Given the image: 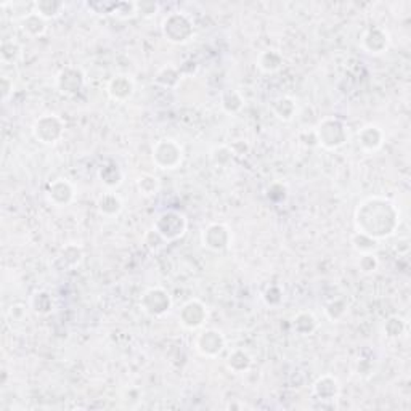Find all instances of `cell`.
Here are the masks:
<instances>
[{
	"label": "cell",
	"instance_id": "obj_1",
	"mask_svg": "<svg viewBox=\"0 0 411 411\" xmlns=\"http://www.w3.org/2000/svg\"><path fill=\"white\" fill-rule=\"evenodd\" d=\"M400 222L401 214L399 206L387 196L371 195L363 198L353 211L355 231L371 236L376 241L395 236Z\"/></svg>",
	"mask_w": 411,
	"mask_h": 411
},
{
	"label": "cell",
	"instance_id": "obj_2",
	"mask_svg": "<svg viewBox=\"0 0 411 411\" xmlns=\"http://www.w3.org/2000/svg\"><path fill=\"white\" fill-rule=\"evenodd\" d=\"M316 145L326 151H338L351 140V132L342 119L336 116H326L315 126Z\"/></svg>",
	"mask_w": 411,
	"mask_h": 411
},
{
	"label": "cell",
	"instance_id": "obj_3",
	"mask_svg": "<svg viewBox=\"0 0 411 411\" xmlns=\"http://www.w3.org/2000/svg\"><path fill=\"white\" fill-rule=\"evenodd\" d=\"M151 159L161 171H177L185 159V150L180 141L171 139V137H164L153 145Z\"/></svg>",
	"mask_w": 411,
	"mask_h": 411
},
{
	"label": "cell",
	"instance_id": "obj_4",
	"mask_svg": "<svg viewBox=\"0 0 411 411\" xmlns=\"http://www.w3.org/2000/svg\"><path fill=\"white\" fill-rule=\"evenodd\" d=\"M161 32L169 44L185 45L195 37V25L187 13L172 12L161 23Z\"/></svg>",
	"mask_w": 411,
	"mask_h": 411
},
{
	"label": "cell",
	"instance_id": "obj_5",
	"mask_svg": "<svg viewBox=\"0 0 411 411\" xmlns=\"http://www.w3.org/2000/svg\"><path fill=\"white\" fill-rule=\"evenodd\" d=\"M153 230L166 243H174L183 238L188 230V219L182 211L166 209L156 217L153 222Z\"/></svg>",
	"mask_w": 411,
	"mask_h": 411
},
{
	"label": "cell",
	"instance_id": "obj_6",
	"mask_svg": "<svg viewBox=\"0 0 411 411\" xmlns=\"http://www.w3.org/2000/svg\"><path fill=\"white\" fill-rule=\"evenodd\" d=\"M66 132L64 121L55 113H45L32 122L31 134L36 141L45 146H55L63 140Z\"/></svg>",
	"mask_w": 411,
	"mask_h": 411
},
{
	"label": "cell",
	"instance_id": "obj_7",
	"mask_svg": "<svg viewBox=\"0 0 411 411\" xmlns=\"http://www.w3.org/2000/svg\"><path fill=\"white\" fill-rule=\"evenodd\" d=\"M140 310L150 318H164L174 307V299L166 287L151 286L143 291L139 301Z\"/></svg>",
	"mask_w": 411,
	"mask_h": 411
},
{
	"label": "cell",
	"instance_id": "obj_8",
	"mask_svg": "<svg viewBox=\"0 0 411 411\" xmlns=\"http://www.w3.org/2000/svg\"><path fill=\"white\" fill-rule=\"evenodd\" d=\"M195 351L204 358H219L226 349L225 334L217 328H201L193 341Z\"/></svg>",
	"mask_w": 411,
	"mask_h": 411
},
{
	"label": "cell",
	"instance_id": "obj_9",
	"mask_svg": "<svg viewBox=\"0 0 411 411\" xmlns=\"http://www.w3.org/2000/svg\"><path fill=\"white\" fill-rule=\"evenodd\" d=\"M209 316V307L202 301L193 297V299H188L178 310V323L187 331H200L201 328L206 326Z\"/></svg>",
	"mask_w": 411,
	"mask_h": 411
},
{
	"label": "cell",
	"instance_id": "obj_10",
	"mask_svg": "<svg viewBox=\"0 0 411 411\" xmlns=\"http://www.w3.org/2000/svg\"><path fill=\"white\" fill-rule=\"evenodd\" d=\"M201 244L202 248L212 253H224L233 243V233L226 224L222 222H212L206 225L201 231Z\"/></svg>",
	"mask_w": 411,
	"mask_h": 411
},
{
	"label": "cell",
	"instance_id": "obj_11",
	"mask_svg": "<svg viewBox=\"0 0 411 411\" xmlns=\"http://www.w3.org/2000/svg\"><path fill=\"white\" fill-rule=\"evenodd\" d=\"M87 86V75L78 66H64L55 75V89L63 97H75Z\"/></svg>",
	"mask_w": 411,
	"mask_h": 411
},
{
	"label": "cell",
	"instance_id": "obj_12",
	"mask_svg": "<svg viewBox=\"0 0 411 411\" xmlns=\"http://www.w3.org/2000/svg\"><path fill=\"white\" fill-rule=\"evenodd\" d=\"M45 200L56 209H64V207H69L74 202L75 188L68 178L58 177L47 183Z\"/></svg>",
	"mask_w": 411,
	"mask_h": 411
},
{
	"label": "cell",
	"instance_id": "obj_13",
	"mask_svg": "<svg viewBox=\"0 0 411 411\" xmlns=\"http://www.w3.org/2000/svg\"><path fill=\"white\" fill-rule=\"evenodd\" d=\"M362 50L368 55L381 56L384 55L390 47V34L382 26H370L363 31L360 37Z\"/></svg>",
	"mask_w": 411,
	"mask_h": 411
},
{
	"label": "cell",
	"instance_id": "obj_14",
	"mask_svg": "<svg viewBox=\"0 0 411 411\" xmlns=\"http://www.w3.org/2000/svg\"><path fill=\"white\" fill-rule=\"evenodd\" d=\"M137 86L135 80L130 74L117 73L108 80L106 84V95L111 102L116 103H127L135 95Z\"/></svg>",
	"mask_w": 411,
	"mask_h": 411
},
{
	"label": "cell",
	"instance_id": "obj_15",
	"mask_svg": "<svg viewBox=\"0 0 411 411\" xmlns=\"http://www.w3.org/2000/svg\"><path fill=\"white\" fill-rule=\"evenodd\" d=\"M341 381L334 375H329V373L318 376L312 384V395L321 403H333L341 397Z\"/></svg>",
	"mask_w": 411,
	"mask_h": 411
},
{
	"label": "cell",
	"instance_id": "obj_16",
	"mask_svg": "<svg viewBox=\"0 0 411 411\" xmlns=\"http://www.w3.org/2000/svg\"><path fill=\"white\" fill-rule=\"evenodd\" d=\"M357 143L366 154H375L382 150L386 143V132L377 124H365L357 132Z\"/></svg>",
	"mask_w": 411,
	"mask_h": 411
},
{
	"label": "cell",
	"instance_id": "obj_17",
	"mask_svg": "<svg viewBox=\"0 0 411 411\" xmlns=\"http://www.w3.org/2000/svg\"><path fill=\"white\" fill-rule=\"evenodd\" d=\"M97 211L105 219H116L124 211V200L119 193L105 190L97 198Z\"/></svg>",
	"mask_w": 411,
	"mask_h": 411
},
{
	"label": "cell",
	"instance_id": "obj_18",
	"mask_svg": "<svg viewBox=\"0 0 411 411\" xmlns=\"http://www.w3.org/2000/svg\"><path fill=\"white\" fill-rule=\"evenodd\" d=\"M55 261L56 266H58L61 270H75V268L80 267V263L84 261L82 246L78 243H68L61 246Z\"/></svg>",
	"mask_w": 411,
	"mask_h": 411
},
{
	"label": "cell",
	"instance_id": "obj_19",
	"mask_svg": "<svg viewBox=\"0 0 411 411\" xmlns=\"http://www.w3.org/2000/svg\"><path fill=\"white\" fill-rule=\"evenodd\" d=\"M225 366L233 375H248L254 366V358L246 349L236 347L231 349L228 355H226Z\"/></svg>",
	"mask_w": 411,
	"mask_h": 411
},
{
	"label": "cell",
	"instance_id": "obj_20",
	"mask_svg": "<svg viewBox=\"0 0 411 411\" xmlns=\"http://www.w3.org/2000/svg\"><path fill=\"white\" fill-rule=\"evenodd\" d=\"M124 178H126V174L116 161H108V163H105L100 169H98V180H100L103 187H105V190L116 191L117 188L122 187Z\"/></svg>",
	"mask_w": 411,
	"mask_h": 411
},
{
	"label": "cell",
	"instance_id": "obj_21",
	"mask_svg": "<svg viewBox=\"0 0 411 411\" xmlns=\"http://www.w3.org/2000/svg\"><path fill=\"white\" fill-rule=\"evenodd\" d=\"M292 331L301 338H309L318 331L320 321L316 318V315L312 310H301L294 315V318L291 321Z\"/></svg>",
	"mask_w": 411,
	"mask_h": 411
},
{
	"label": "cell",
	"instance_id": "obj_22",
	"mask_svg": "<svg viewBox=\"0 0 411 411\" xmlns=\"http://www.w3.org/2000/svg\"><path fill=\"white\" fill-rule=\"evenodd\" d=\"M256 66L262 74H277L285 66V56L278 49H266L257 55Z\"/></svg>",
	"mask_w": 411,
	"mask_h": 411
},
{
	"label": "cell",
	"instance_id": "obj_23",
	"mask_svg": "<svg viewBox=\"0 0 411 411\" xmlns=\"http://www.w3.org/2000/svg\"><path fill=\"white\" fill-rule=\"evenodd\" d=\"M272 113L277 119L281 122L294 121L299 115V105H297L296 98L290 95H280L272 102Z\"/></svg>",
	"mask_w": 411,
	"mask_h": 411
},
{
	"label": "cell",
	"instance_id": "obj_24",
	"mask_svg": "<svg viewBox=\"0 0 411 411\" xmlns=\"http://www.w3.org/2000/svg\"><path fill=\"white\" fill-rule=\"evenodd\" d=\"M18 26H20L23 34L30 37V39H39V37H44L47 31H49V21H45L44 18L39 16L34 12L26 15L25 18H21V20L18 21Z\"/></svg>",
	"mask_w": 411,
	"mask_h": 411
},
{
	"label": "cell",
	"instance_id": "obj_25",
	"mask_svg": "<svg viewBox=\"0 0 411 411\" xmlns=\"http://www.w3.org/2000/svg\"><path fill=\"white\" fill-rule=\"evenodd\" d=\"M183 75L178 69V66L174 64H164L163 68H159L156 71L153 82L156 86L163 87V89H169V91H176V89L180 86Z\"/></svg>",
	"mask_w": 411,
	"mask_h": 411
},
{
	"label": "cell",
	"instance_id": "obj_26",
	"mask_svg": "<svg viewBox=\"0 0 411 411\" xmlns=\"http://www.w3.org/2000/svg\"><path fill=\"white\" fill-rule=\"evenodd\" d=\"M244 95L238 89H224L220 93V108L225 115H238L244 108Z\"/></svg>",
	"mask_w": 411,
	"mask_h": 411
},
{
	"label": "cell",
	"instance_id": "obj_27",
	"mask_svg": "<svg viewBox=\"0 0 411 411\" xmlns=\"http://www.w3.org/2000/svg\"><path fill=\"white\" fill-rule=\"evenodd\" d=\"M30 309L39 316H49L55 310L54 296L49 291L39 290L30 297Z\"/></svg>",
	"mask_w": 411,
	"mask_h": 411
},
{
	"label": "cell",
	"instance_id": "obj_28",
	"mask_svg": "<svg viewBox=\"0 0 411 411\" xmlns=\"http://www.w3.org/2000/svg\"><path fill=\"white\" fill-rule=\"evenodd\" d=\"M64 2L61 0H36L34 2V13L44 18L45 21L58 20L64 13Z\"/></svg>",
	"mask_w": 411,
	"mask_h": 411
},
{
	"label": "cell",
	"instance_id": "obj_29",
	"mask_svg": "<svg viewBox=\"0 0 411 411\" xmlns=\"http://www.w3.org/2000/svg\"><path fill=\"white\" fill-rule=\"evenodd\" d=\"M408 331V321L400 315H390L382 323V334L390 341H399Z\"/></svg>",
	"mask_w": 411,
	"mask_h": 411
},
{
	"label": "cell",
	"instance_id": "obj_30",
	"mask_svg": "<svg viewBox=\"0 0 411 411\" xmlns=\"http://www.w3.org/2000/svg\"><path fill=\"white\" fill-rule=\"evenodd\" d=\"M23 58V45L15 39L2 40L0 45V61L5 66H15Z\"/></svg>",
	"mask_w": 411,
	"mask_h": 411
},
{
	"label": "cell",
	"instance_id": "obj_31",
	"mask_svg": "<svg viewBox=\"0 0 411 411\" xmlns=\"http://www.w3.org/2000/svg\"><path fill=\"white\" fill-rule=\"evenodd\" d=\"M30 305L26 304H12L5 312V321L8 328L12 329H20L27 323L30 320Z\"/></svg>",
	"mask_w": 411,
	"mask_h": 411
},
{
	"label": "cell",
	"instance_id": "obj_32",
	"mask_svg": "<svg viewBox=\"0 0 411 411\" xmlns=\"http://www.w3.org/2000/svg\"><path fill=\"white\" fill-rule=\"evenodd\" d=\"M351 246L357 254H377L379 251V241L373 239L371 236L360 231H353L351 236Z\"/></svg>",
	"mask_w": 411,
	"mask_h": 411
},
{
	"label": "cell",
	"instance_id": "obj_33",
	"mask_svg": "<svg viewBox=\"0 0 411 411\" xmlns=\"http://www.w3.org/2000/svg\"><path fill=\"white\" fill-rule=\"evenodd\" d=\"M212 166L217 169H228L235 161V153L230 145H215L209 153Z\"/></svg>",
	"mask_w": 411,
	"mask_h": 411
},
{
	"label": "cell",
	"instance_id": "obj_34",
	"mask_svg": "<svg viewBox=\"0 0 411 411\" xmlns=\"http://www.w3.org/2000/svg\"><path fill=\"white\" fill-rule=\"evenodd\" d=\"M137 191L143 198H154L161 191V180L154 174H141L135 182Z\"/></svg>",
	"mask_w": 411,
	"mask_h": 411
},
{
	"label": "cell",
	"instance_id": "obj_35",
	"mask_svg": "<svg viewBox=\"0 0 411 411\" xmlns=\"http://www.w3.org/2000/svg\"><path fill=\"white\" fill-rule=\"evenodd\" d=\"M347 314H349V304L344 297H336V299H331L325 305V316L331 321V323H339V321H342L347 316Z\"/></svg>",
	"mask_w": 411,
	"mask_h": 411
},
{
	"label": "cell",
	"instance_id": "obj_36",
	"mask_svg": "<svg viewBox=\"0 0 411 411\" xmlns=\"http://www.w3.org/2000/svg\"><path fill=\"white\" fill-rule=\"evenodd\" d=\"M113 18L121 21H127V20H134L137 15V3L135 2H129V0H119L116 2L115 10L111 13Z\"/></svg>",
	"mask_w": 411,
	"mask_h": 411
},
{
	"label": "cell",
	"instance_id": "obj_37",
	"mask_svg": "<svg viewBox=\"0 0 411 411\" xmlns=\"http://www.w3.org/2000/svg\"><path fill=\"white\" fill-rule=\"evenodd\" d=\"M141 244H143V248L146 249V251L151 253V254H158L161 249L164 248L167 243L164 241L161 236L156 233V231L151 228L146 231V233L143 235V239H141Z\"/></svg>",
	"mask_w": 411,
	"mask_h": 411
},
{
	"label": "cell",
	"instance_id": "obj_38",
	"mask_svg": "<svg viewBox=\"0 0 411 411\" xmlns=\"http://www.w3.org/2000/svg\"><path fill=\"white\" fill-rule=\"evenodd\" d=\"M357 266L363 275H373L379 268V259H377V254H362Z\"/></svg>",
	"mask_w": 411,
	"mask_h": 411
},
{
	"label": "cell",
	"instance_id": "obj_39",
	"mask_svg": "<svg viewBox=\"0 0 411 411\" xmlns=\"http://www.w3.org/2000/svg\"><path fill=\"white\" fill-rule=\"evenodd\" d=\"M262 299L268 307H278V305L283 304V299H285V292H283L281 286L272 285V286H268L266 291H263Z\"/></svg>",
	"mask_w": 411,
	"mask_h": 411
},
{
	"label": "cell",
	"instance_id": "obj_40",
	"mask_svg": "<svg viewBox=\"0 0 411 411\" xmlns=\"http://www.w3.org/2000/svg\"><path fill=\"white\" fill-rule=\"evenodd\" d=\"M267 198L272 202H277V204H280V202L286 201L287 187L283 182H273L272 185L267 188Z\"/></svg>",
	"mask_w": 411,
	"mask_h": 411
},
{
	"label": "cell",
	"instance_id": "obj_41",
	"mask_svg": "<svg viewBox=\"0 0 411 411\" xmlns=\"http://www.w3.org/2000/svg\"><path fill=\"white\" fill-rule=\"evenodd\" d=\"M137 3V15L143 16V18H153L159 13L161 5L158 2H153V0H141V2H135Z\"/></svg>",
	"mask_w": 411,
	"mask_h": 411
},
{
	"label": "cell",
	"instance_id": "obj_42",
	"mask_svg": "<svg viewBox=\"0 0 411 411\" xmlns=\"http://www.w3.org/2000/svg\"><path fill=\"white\" fill-rule=\"evenodd\" d=\"M115 5L116 2L113 0V2H87L86 7L89 8V10L95 13V15H100V16H111L113 10H115Z\"/></svg>",
	"mask_w": 411,
	"mask_h": 411
},
{
	"label": "cell",
	"instance_id": "obj_43",
	"mask_svg": "<svg viewBox=\"0 0 411 411\" xmlns=\"http://www.w3.org/2000/svg\"><path fill=\"white\" fill-rule=\"evenodd\" d=\"M373 358H365V357H358L357 360V366H355V371L357 375L360 377H371L373 375H375V365H373Z\"/></svg>",
	"mask_w": 411,
	"mask_h": 411
},
{
	"label": "cell",
	"instance_id": "obj_44",
	"mask_svg": "<svg viewBox=\"0 0 411 411\" xmlns=\"http://www.w3.org/2000/svg\"><path fill=\"white\" fill-rule=\"evenodd\" d=\"M0 92H2V102L7 103L13 97V92H15V80L8 78V75H2V79H0Z\"/></svg>",
	"mask_w": 411,
	"mask_h": 411
},
{
	"label": "cell",
	"instance_id": "obj_45",
	"mask_svg": "<svg viewBox=\"0 0 411 411\" xmlns=\"http://www.w3.org/2000/svg\"><path fill=\"white\" fill-rule=\"evenodd\" d=\"M178 69H180L183 79L193 78V75L198 73V69H200V64H198L195 60H185L180 66H178Z\"/></svg>",
	"mask_w": 411,
	"mask_h": 411
},
{
	"label": "cell",
	"instance_id": "obj_46",
	"mask_svg": "<svg viewBox=\"0 0 411 411\" xmlns=\"http://www.w3.org/2000/svg\"><path fill=\"white\" fill-rule=\"evenodd\" d=\"M230 146L231 150H233L235 156H241V158H243V156H248L249 150H251V146H249V143L246 140H236Z\"/></svg>",
	"mask_w": 411,
	"mask_h": 411
}]
</instances>
